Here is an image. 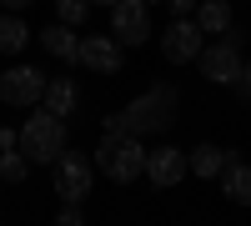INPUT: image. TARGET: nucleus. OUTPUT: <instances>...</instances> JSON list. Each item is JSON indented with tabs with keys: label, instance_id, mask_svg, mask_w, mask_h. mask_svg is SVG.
Segmentation results:
<instances>
[{
	"label": "nucleus",
	"instance_id": "obj_1",
	"mask_svg": "<svg viewBox=\"0 0 251 226\" xmlns=\"http://www.w3.org/2000/svg\"><path fill=\"white\" fill-rule=\"evenodd\" d=\"M176 121V86H151L146 96H136L126 111L106 116V136L121 141V136H156V131H171Z\"/></svg>",
	"mask_w": 251,
	"mask_h": 226
},
{
	"label": "nucleus",
	"instance_id": "obj_2",
	"mask_svg": "<svg viewBox=\"0 0 251 226\" xmlns=\"http://www.w3.org/2000/svg\"><path fill=\"white\" fill-rule=\"evenodd\" d=\"M15 136H20V156H25L30 166H55V161L66 156V121L50 116L46 106H40Z\"/></svg>",
	"mask_w": 251,
	"mask_h": 226
},
{
	"label": "nucleus",
	"instance_id": "obj_3",
	"mask_svg": "<svg viewBox=\"0 0 251 226\" xmlns=\"http://www.w3.org/2000/svg\"><path fill=\"white\" fill-rule=\"evenodd\" d=\"M146 156H151V151H141L136 136H121V141L106 136V141L96 146V171L111 176L116 186H131L136 176H146Z\"/></svg>",
	"mask_w": 251,
	"mask_h": 226
},
{
	"label": "nucleus",
	"instance_id": "obj_4",
	"mask_svg": "<svg viewBox=\"0 0 251 226\" xmlns=\"http://www.w3.org/2000/svg\"><path fill=\"white\" fill-rule=\"evenodd\" d=\"M241 71H246V60H241V40L236 35H221L216 46L201 50V75L216 80V86H236Z\"/></svg>",
	"mask_w": 251,
	"mask_h": 226
},
{
	"label": "nucleus",
	"instance_id": "obj_5",
	"mask_svg": "<svg viewBox=\"0 0 251 226\" xmlns=\"http://www.w3.org/2000/svg\"><path fill=\"white\" fill-rule=\"evenodd\" d=\"M91 156H75V151H66L50 166V181H55V196L60 201H71V206H80V201L91 196Z\"/></svg>",
	"mask_w": 251,
	"mask_h": 226
},
{
	"label": "nucleus",
	"instance_id": "obj_6",
	"mask_svg": "<svg viewBox=\"0 0 251 226\" xmlns=\"http://www.w3.org/2000/svg\"><path fill=\"white\" fill-rule=\"evenodd\" d=\"M161 50H166V60H171V66L201 60V50H206V30L196 25V15H181V20H171V30L161 35Z\"/></svg>",
	"mask_w": 251,
	"mask_h": 226
},
{
	"label": "nucleus",
	"instance_id": "obj_7",
	"mask_svg": "<svg viewBox=\"0 0 251 226\" xmlns=\"http://www.w3.org/2000/svg\"><path fill=\"white\" fill-rule=\"evenodd\" d=\"M0 100L5 106H40L46 100V75L35 66H10L0 75Z\"/></svg>",
	"mask_w": 251,
	"mask_h": 226
},
{
	"label": "nucleus",
	"instance_id": "obj_8",
	"mask_svg": "<svg viewBox=\"0 0 251 226\" xmlns=\"http://www.w3.org/2000/svg\"><path fill=\"white\" fill-rule=\"evenodd\" d=\"M111 35L121 46H141V40H151V5H141V0H121L111 10Z\"/></svg>",
	"mask_w": 251,
	"mask_h": 226
},
{
	"label": "nucleus",
	"instance_id": "obj_9",
	"mask_svg": "<svg viewBox=\"0 0 251 226\" xmlns=\"http://www.w3.org/2000/svg\"><path fill=\"white\" fill-rule=\"evenodd\" d=\"M80 66H91L100 75H116L126 66V50L116 35H80Z\"/></svg>",
	"mask_w": 251,
	"mask_h": 226
},
{
	"label": "nucleus",
	"instance_id": "obj_10",
	"mask_svg": "<svg viewBox=\"0 0 251 226\" xmlns=\"http://www.w3.org/2000/svg\"><path fill=\"white\" fill-rule=\"evenodd\" d=\"M146 176H151L156 186L166 191V186H176L181 176H191V156H186V151H176V146H161V151H151V156H146Z\"/></svg>",
	"mask_w": 251,
	"mask_h": 226
},
{
	"label": "nucleus",
	"instance_id": "obj_11",
	"mask_svg": "<svg viewBox=\"0 0 251 226\" xmlns=\"http://www.w3.org/2000/svg\"><path fill=\"white\" fill-rule=\"evenodd\" d=\"M186 156H191V176H201V181L221 176V171L236 161V151H226V146H211V141H206V146H196V151H186Z\"/></svg>",
	"mask_w": 251,
	"mask_h": 226
},
{
	"label": "nucleus",
	"instance_id": "obj_12",
	"mask_svg": "<svg viewBox=\"0 0 251 226\" xmlns=\"http://www.w3.org/2000/svg\"><path fill=\"white\" fill-rule=\"evenodd\" d=\"M40 106H46L50 116H60V121H66V116L80 106V91H75V80H71V75H55L50 86H46V100H40Z\"/></svg>",
	"mask_w": 251,
	"mask_h": 226
},
{
	"label": "nucleus",
	"instance_id": "obj_13",
	"mask_svg": "<svg viewBox=\"0 0 251 226\" xmlns=\"http://www.w3.org/2000/svg\"><path fill=\"white\" fill-rule=\"evenodd\" d=\"M40 46H46L55 60H66V66L80 60V35H75V25H50L46 35H40Z\"/></svg>",
	"mask_w": 251,
	"mask_h": 226
},
{
	"label": "nucleus",
	"instance_id": "obj_14",
	"mask_svg": "<svg viewBox=\"0 0 251 226\" xmlns=\"http://www.w3.org/2000/svg\"><path fill=\"white\" fill-rule=\"evenodd\" d=\"M221 191H226V201H236V206H251V166L246 161H231V166L221 171Z\"/></svg>",
	"mask_w": 251,
	"mask_h": 226
},
{
	"label": "nucleus",
	"instance_id": "obj_15",
	"mask_svg": "<svg viewBox=\"0 0 251 226\" xmlns=\"http://www.w3.org/2000/svg\"><path fill=\"white\" fill-rule=\"evenodd\" d=\"M196 25L206 35H226L231 30V5H226V0H201L196 5Z\"/></svg>",
	"mask_w": 251,
	"mask_h": 226
},
{
	"label": "nucleus",
	"instance_id": "obj_16",
	"mask_svg": "<svg viewBox=\"0 0 251 226\" xmlns=\"http://www.w3.org/2000/svg\"><path fill=\"white\" fill-rule=\"evenodd\" d=\"M25 40H30L25 20L5 10V15H0V55H15V50H25Z\"/></svg>",
	"mask_w": 251,
	"mask_h": 226
},
{
	"label": "nucleus",
	"instance_id": "obj_17",
	"mask_svg": "<svg viewBox=\"0 0 251 226\" xmlns=\"http://www.w3.org/2000/svg\"><path fill=\"white\" fill-rule=\"evenodd\" d=\"M0 151H5V156H0V181H10V186H15V181H25L30 161L20 156V146H0Z\"/></svg>",
	"mask_w": 251,
	"mask_h": 226
},
{
	"label": "nucleus",
	"instance_id": "obj_18",
	"mask_svg": "<svg viewBox=\"0 0 251 226\" xmlns=\"http://www.w3.org/2000/svg\"><path fill=\"white\" fill-rule=\"evenodd\" d=\"M55 15H60V25H80L91 15V0H55Z\"/></svg>",
	"mask_w": 251,
	"mask_h": 226
},
{
	"label": "nucleus",
	"instance_id": "obj_19",
	"mask_svg": "<svg viewBox=\"0 0 251 226\" xmlns=\"http://www.w3.org/2000/svg\"><path fill=\"white\" fill-rule=\"evenodd\" d=\"M55 226H86V216H80V206H71V201H66V206L55 211Z\"/></svg>",
	"mask_w": 251,
	"mask_h": 226
},
{
	"label": "nucleus",
	"instance_id": "obj_20",
	"mask_svg": "<svg viewBox=\"0 0 251 226\" xmlns=\"http://www.w3.org/2000/svg\"><path fill=\"white\" fill-rule=\"evenodd\" d=\"M166 5H171V10H176V15H191V10H196V5H201V0H166Z\"/></svg>",
	"mask_w": 251,
	"mask_h": 226
},
{
	"label": "nucleus",
	"instance_id": "obj_21",
	"mask_svg": "<svg viewBox=\"0 0 251 226\" xmlns=\"http://www.w3.org/2000/svg\"><path fill=\"white\" fill-rule=\"evenodd\" d=\"M236 91H241V96H246V100H251V66H246V71H241V80H236Z\"/></svg>",
	"mask_w": 251,
	"mask_h": 226
},
{
	"label": "nucleus",
	"instance_id": "obj_22",
	"mask_svg": "<svg viewBox=\"0 0 251 226\" xmlns=\"http://www.w3.org/2000/svg\"><path fill=\"white\" fill-rule=\"evenodd\" d=\"M25 5H30V0H5V10H10V15H15V10H25Z\"/></svg>",
	"mask_w": 251,
	"mask_h": 226
},
{
	"label": "nucleus",
	"instance_id": "obj_23",
	"mask_svg": "<svg viewBox=\"0 0 251 226\" xmlns=\"http://www.w3.org/2000/svg\"><path fill=\"white\" fill-rule=\"evenodd\" d=\"M91 5H106V10H116V5H121V0H91Z\"/></svg>",
	"mask_w": 251,
	"mask_h": 226
},
{
	"label": "nucleus",
	"instance_id": "obj_24",
	"mask_svg": "<svg viewBox=\"0 0 251 226\" xmlns=\"http://www.w3.org/2000/svg\"><path fill=\"white\" fill-rule=\"evenodd\" d=\"M141 5H156V0H141Z\"/></svg>",
	"mask_w": 251,
	"mask_h": 226
}]
</instances>
